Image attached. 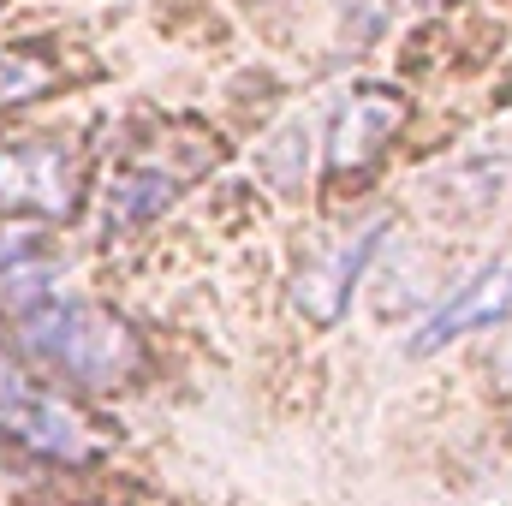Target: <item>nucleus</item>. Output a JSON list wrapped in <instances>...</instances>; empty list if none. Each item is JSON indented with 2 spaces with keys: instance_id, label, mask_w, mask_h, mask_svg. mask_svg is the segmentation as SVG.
I'll use <instances>...</instances> for the list:
<instances>
[{
  "instance_id": "11",
  "label": "nucleus",
  "mask_w": 512,
  "mask_h": 506,
  "mask_svg": "<svg viewBox=\"0 0 512 506\" xmlns=\"http://www.w3.org/2000/svg\"><path fill=\"white\" fill-rule=\"evenodd\" d=\"M30 262H42V227H30V221H6V215H0V274L30 268Z\"/></svg>"
},
{
  "instance_id": "10",
  "label": "nucleus",
  "mask_w": 512,
  "mask_h": 506,
  "mask_svg": "<svg viewBox=\"0 0 512 506\" xmlns=\"http://www.w3.org/2000/svg\"><path fill=\"white\" fill-rule=\"evenodd\" d=\"M256 167H262V179H268L274 191H298L304 173H310V126H304V120L280 126L262 149H256Z\"/></svg>"
},
{
  "instance_id": "1",
  "label": "nucleus",
  "mask_w": 512,
  "mask_h": 506,
  "mask_svg": "<svg viewBox=\"0 0 512 506\" xmlns=\"http://www.w3.org/2000/svg\"><path fill=\"white\" fill-rule=\"evenodd\" d=\"M0 310H6L12 346L42 376L66 381V387L108 393V387H126L143 364V346L126 322L108 304L60 286L42 262L0 274Z\"/></svg>"
},
{
  "instance_id": "8",
  "label": "nucleus",
  "mask_w": 512,
  "mask_h": 506,
  "mask_svg": "<svg viewBox=\"0 0 512 506\" xmlns=\"http://www.w3.org/2000/svg\"><path fill=\"white\" fill-rule=\"evenodd\" d=\"M429 203L441 215H489V209H507L512 203V149H465L453 155L447 167H435L423 179Z\"/></svg>"
},
{
  "instance_id": "4",
  "label": "nucleus",
  "mask_w": 512,
  "mask_h": 506,
  "mask_svg": "<svg viewBox=\"0 0 512 506\" xmlns=\"http://www.w3.org/2000/svg\"><path fill=\"white\" fill-rule=\"evenodd\" d=\"M387 227H393V221L376 209V215H358L352 227H340V233H328V239H316V245L304 251L298 274H292V310H298L310 328H334V322L346 316V304H352V292H358L370 256L382 251Z\"/></svg>"
},
{
  "instance_id": "6",
  "label": "nucleus",
  "mask_w": 512,
  "mask_h": 506,
  "mask_svg": "<svg viewBox=\"0 0 512 506\" xmlns=\"http://www.w3.org/2000/svg\"><path fill=\"white\" fill-rule=\"evenodd\" d=\"M512 310V251L489 256L477 274H465L417 328H411V340H405V352L411 358H429V352H441V346H453L459 334H471V328H489V322H501Z\"/></svg>"
},
{
  "instance_id": "2",
  "label": "nucleus",
  "mask_w": 512,
  "mask_h": 506,
  "mask_svg": "<svg viewBox=\"0 0 512 506\" xmlns=\"http://www.w3.org/2000/svg\"><path fill=\"white\" fill-rule=\"evenodd\" d=\"M209 167H215V137H203V131H167V137L126 149L96 191L102 233L114 239V233H137V227L161 221L179 203V191Z\"/></svg>"
},
{
  "instance_id": "3",
  "label": "nucleus",
  "mask_w": 512,
  "mask_h": 506,
  "mask_svg": "<svg viewBox=\"0 0 512 506\" xmlns=\"http://www.w3.org/2000/svg\"><path fill=\"white\" fill-rule=\"evenodd\" d=\"M84 203V161L60 137H0V215L6 221H66Z\"/></svg>"
},
{
  "instance_id": "7",
  "label": "nucleus",
  "mask_w": 512,
  "mask_h": 506,
  "mask_svg": "<svg viewBox=\"0 0 512 506\" xmlns=\"http://www.w3.org/2000/svg\"><path fill=\"white\" fill-rule=\"evenodd\" d=\"M405 120V102L399 90L382 84H358V90H340L328 102V167L346 179V173H364L376 155L387 149V137Z\"/></svg>"
},
{
  "instance_id": "5",
  "label": "nucleus",
  "mask_w": 512,
  "mask_h": 506,
  "mask_svg": "<svg viewBox=\"0 0 512 506\" xmlns=\"http://www.w3.org/2000/svg\"><path fill=\"white\" fill-rule=\"evenodd\" d=\"M0 441H12L30 459H48V465H90L96 459L90 423L60 393H42L36 381L18 376L6 364V352H0Z\"/></svg>"
},
{
  "instance_id": "9",
  "label": "nucleus",
  "mask_w": 512,
  "mask_h": 506,
  "mask_svg": "<svg viewBox=\"0 0 512 506\" xmlns=\"http://www.w3.org/2000/svg\"><path fill=\"white\" fill-rule=\"evenodd\" d=\"M60 84V60L42 48H0V114L42 102Z\"/></svg>"
}]
</instances>
